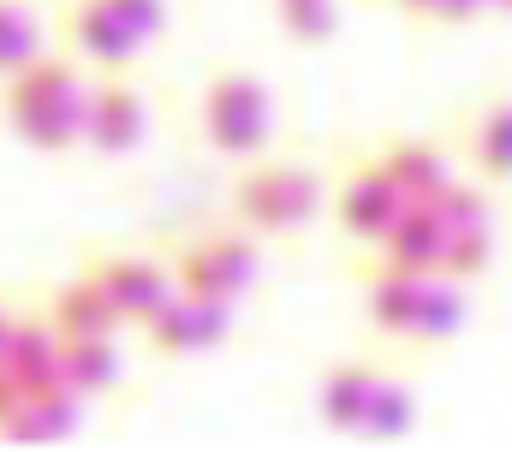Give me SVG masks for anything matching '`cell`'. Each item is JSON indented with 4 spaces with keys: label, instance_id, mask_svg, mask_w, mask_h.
<instances>
[{
    "label": "cell",
    "instance_id": "6da1fadb",
    "mask_svg": "<svg viewBox=\"0 0 512 452\" xmlns=\"http://www.w3.org/2000/svg\"><path fill=\"white\" fill-rule=\"evenodd\" d=\"M90 96L96 84H84L66 60L42 54L30 60L24 72L6 78V119H12V137L24 149H42V155H66L84 143V125H90Z\"/></svg>",
    "mask_w": 512,
    "mask_h": 452
},
{
    "label": "cell",
    "instance_id": "7a4b0ae2",
    "mask_svg": "<svg viewBox=\"0 0 512 452\" xmlns=\"http://www.w3.org/2000/svg\"><path fill=\"white\" fill-rule=\"evenodd\" d=\"M167 30V0H66L60 36L72 60L90 72H126L131 60Z\"/></svg>",
    "mask_w": 512,
    "mask_h": 452
},
{
    "label": "cell",
    "instance_id": "3957f363",
    "mask_svg": "<svg viewBox=\"0 0 512 452\" xmlns=\"http://www.w3.org/2000/svg\"><path fill=\"white\" fill-rule=\"evenodd\" d=\"M197 125H203V143L227 161H245V155H262L274 125H280V108H274V90L256 78V72H215L203 84V102H197Z\"/></svg>",
    "mask_w": 512,
    "mask_h": 452
},
{
    "label": "cell",
    "instance_id": "277c9868",
    "mask_svg": "<svg viewBox=\"0 0 512 452\" xmlns=\"http://www.w3.org/2000/svg\"><path fill=\"white\" fill-rule=\"evenodd\" d=\"M322 209V179L298 161H262L233 185V215L262 238H292L316 221Z\"/></svg>",
    "mask_w": 512,
    "mask_h": 452
},
{
    "label": "cell",
    "instance_id": "5b68a950",
    "mask_svg": "<svg viewBox=\"0 0 512 452\" xmlns=\"http://www.w3.org/2000/svg\"><path fill=\"white\" fill-rule=\"evenodd\" d=\"M256 268H262V256H256L251 238H239V232H203V238H191V244L173 250L179 286H185V292L227 298V304H239L256 286Z\"/></svg>",
    "mask_w": 512,
    "mask_h": 452
},
{
    "label": "cell",
    "instance_id": "8992f818",
    "mask_svg": "<svg viewBox=\"0 0 512 452\" xmlns=\"http://www.w3.org/2000/svg\"><path fill=\"white\" fill-rule=\"evenodd\" d=\"M66 381V334L54 316H6L0 334V393H36Z\"/></svg>",
    "mask_w": 512,
    "mask_h": 452
},
{
    "label": "cell",
    "instance_id": "52a82bcc",
    "mask_svg": "<svg viewBox=\"0 0 512 452\" xmlns=\"http://www.w3.org/2000/svg\"><path fill=\"white\" fill-rule=\"evenodd\" d=\"M405 203L411 197L399 191V179L370 155V161L346 167V179L334 191V221H340L346 238H358V244H382L387 232H393V221L405 215Z\"/></svg>",
    "mask_w": 512,
    "mask_h": 452
},
{
    "label": "cell",
    "instance_id": "ba28073f",
    "mask_svg": "<svg viewBox=\"0 0 512 452\" xmlns=\"http://www.w3.org/2000/svg\"><path fill=\"white\" fill-rule=\"evenodd\" d=\"M227 328H233V304L209 298V292H185V286L161 304L155 322H143L149 345L167 351V357H203V351H215L227 339Z\"/></svg>",
    "mask_w": 512,
    "mask_h": 452
},
{
    "label": "cell",
    "instance_id": "9c48e42d",
    "mask_svg": "<svg viewBox=\"0 0 512 452\" xmlns=\"http://www.w3.org/2000/svg\"><path fill=\"white\" fill-rule=\"evenodd\" d=\"M149 131V102L126 72H102L96 96H90V125H84V149L90 155H131Z\"/></svg>",
    "mask_w": 512,
    "mask_h": 452
},
{
    "label": "cell",
    "instance_id": "30bf717a",
    "mask_svg": "<svg viewBox=\"0 0 512 452\" xmlns=\"http://www.w3.org/2000/svg\"><path fill=\"white\" fill-rule=\"evenodd\" d=\"M90 274L108 286V298L120 304V316L126 322H155L161 316V304L179 292V274H167L161 262H149V256H96L90 262Z\"/></svg>",
    "mask_w": 512,
    "mask_h": 452
},
{
    "label": "cell",
    "instance_id": "8fae6325",
    "mask_svg": "<svg viewBox=\"0 0 512 452\" xmlns=\"http://www.w3.org/2000/svg\"><path fill=\"white\" fill-rule=\"evenodd\" d=\"M78 387H36V393H12V399H0V429H6V441L12 447H42V441H66L72 429H78Z\"/></svg>",
    "mask_w": 512,
    "mask_h": 452
},
{
    "label": "cell",
    "instance_id": "7c38bea8",
    "mask_svg": "<svg viewBox=\"0 0 512 452\" xmlns=\"http://www.w3.org/2000/svg\"><path fill=\"white\" fill-rule=\"evenodd\" d=\"M382 363H370V357H346V363H334L328 375H322V387H316V411H322V423L334 429V435H364V423H370V405H376V393H382Z\"/></svg>",
    "mask_w": 512,
    "mask_h": 452
},
{
    "label": "cell",
    "instance_id": "4fadbf2b",
    "mask_svg": "<svg viewBox=\"0 0 512 452\" xmlns=\"http://www.w3.org/2000/svg\"><path fill=\"white\" fill-rule=\"evenodd\" d=\"M382 268H399V274H441L447 268V215H441V203H405V215L382 238Z\"/></svg>",
    "mask_w": 512,
    "mask_h": 452
},
{
    "label": "cell",
    "instance_id": "5bb4252c",
    "mask_svg": "<svg viewBox=\"0 0 512 452\" xmlns=\"http://www.w3.org/2000/svg\"><path fill=\"white\" fill-rule=\"evenodd\" d=\"M48 316H54V328L66 339H96V334H114L126 316H120V304L108 298V286L84 268V274H72V280H60L54 292H48Z\"/></svg>",
    "mask_w": 512,
    "mask_h": 452
},
{
    "label": "cell",
    "instance_id": "9a60e30c",
    "mask_svg": "<svg viewBox=\"0 0 512 452\" xmlns=\"http://www.w3.org/2000/svg\"><path fill=\"white\" fill-rule=\"evenodd\" d=\"M376 161L399 179V191H405L411 203H435V197L453 185L447 149H441V143H423V137H387L382 149H376Z\"/></svg>",
    "mask_w": 512,
    "mask_h": 452
},
{
    "label": "cell",
    "instance_id": "2e32d148",
    "mask_svg": "<svg viewBox=\"0 0 512 452\" xmlns=\"http://www.w3.org/2000/svg\"><path fill=\"white\" fill-rule=\"evenodd\" d=\"M423 292H429V274H399V268H376L370 286H364V310L376 322V334L411 339L417 334V316H423Z\"/></svg>",
    "mask_w": 512,
    "mask_h": 452
},
{
    "label": "cell",
    "instance_id": "e0dca14e",
    "mask_svg": "<svg viewBox=\"0 0 512 452\" xmlns=\"http://www.w3.org/2000/svg\"><path fill=\"white\" fill-rule=\"evenodd\" d=\"M465 155L477 161V173L512 179V96H495L471 113L465 125Z\"/></svg>",
    "mask_w": 512,
    "mask_h": 452
},
{
    "label": "cell",
    "instance_id": "ac0fdd59",
    "mask_svg": "<svg viewBox=\"0 0 512 452\" xmlns=\"http://www.w3.org/2000/svg\"><path fill=\"white\" fill-rule=\"evenodd\" d=\"M120 369H126V357H120V345H114V334H96V339H66V387H78L84 399L108 393V387L120 381Z\"/></svg>",
    "mask_w": 512,
    "mask_h": 452
},
{
    "label": "cell",
    "instance_id": "d6986e66",
    "mask_svg": "<svg viewBox=\"0 0 512 452\" xmlns=\"http://www.w3.org/2000/svg\"><path fill=\"white\" fill-rule=\"evenodd\" d=\"M465 316H471V304H465V280H453V274H429L423 316H417L411 345H441V339H453L459 328H465Z\"/></svg>",
    "mask_w": 512,
    "mask_h": 452
},
{
    "label": "cell",
    "instance_id": "ffe728a7",
    "mask_svg": "<svg viewBox=\"0 0 512 452\" xmlns=\"http://www.w3.org/2000/svg\"><path fill=\"white\" fill-rule=\"evenodd\" d=\"M0 60H6V78L24 72L30 60H42V12L30 0L0 6Z\"/></svg>",
    "mask_w": 512,
    "mask_h": 452
},
{
    "label": "cell",
    "instance_id": "44dd1931",
    "mask_svg": "<svg viewBox=\"0 0 512 452\" xmlns=\"http://www.w3.org/2000/svg\"><path fill=\"white\" fill-rule=\"evenodd\" d=\"M411 423H417V393H411V381H405V375H382V393H376V405H370L364 441H399V435H411Z\"/></svg>",
    "mask_w": 512,
    "mask_h": 452
},
{
    "label": "cell",
    "instance_id": "7402d4cb",
    "mask_svg": "<svg viewBox=\"0 0 512 452\" xmlns=\"http://www.w3.org/2000/svg\"><path fill=\"white\" fill-rule=\"evenodd\" d=\"M489 262H495V215H489V221L447 226V268H441V274H453V280H477Z\"/></svg>",
    "mask_w": 512,
    "mask_h": 452
},
{
    "label": "cell",
    "instance_id": "603a6c76",
    "mask_svg": "<svg viewBox=\"0 0 512 452\" xmlns=\"http://www.w3.org/2000/svg\"><path fill=\"white\" fill-rule=\"evenodd\" d=\"M274 6H280V30H286L298 48H322V42L340 30L334 0H274Z\"/></svg>",
    "mask_w": 512,
    "mask_h": 452
},
{
    "label": "cell",
    "instance_id": "cb8c5ba5",
    "mask_svg": "<svg viewBox=\"0 0 512 452\" xmlns=\"http://www.w3.org/2000/svg\"><path fill=\"white\" fill-rule=\"evenodd\" d=\"M483 6H495V0H435V24H465V18H477Z\"/></svg>",
    "mask_w": 512,
    "mask_h": 452
},
{
    "label": "cell",
    "instance_id": "d4e9b609",
    "mask_svg": "<svg viewBox=\"0 0 512 452\" xmlns=\"http://www.w3.org/2000/svg\"><path fill=\"white\" fill-rule=\"evenodd\" d=\"M393 6H399V12H423V18L435 12V0H393Z\"/></svg>",
    "mask_w": 512,
    "mask_h": 452
},
{
    "label": "cell",
    "instance_id": "484cf974",
    "mask_svg": "<svg viewBox=\"0 0 512 452\" xmlns=\"http://www.w3.org/2000/svg\"><path fill=\"white\" fill-rule=\"evenodd\" d=\"M495 6H501V12H512V0H495Z\"/></svg>",
    "mask_w": 512,
    "mask_h": 452
}]
</instances>
